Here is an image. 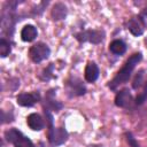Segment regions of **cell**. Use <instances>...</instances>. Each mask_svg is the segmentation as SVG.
<instances>
[{
	"label": "cell",
	"mask_w": 147,
	"mask_h": 147,
	"mask_svg": "<svg viewBox=\"0 0 147 147\" xmlns=\"http://www.w3.org/2000/svg\"><path fill=\"white\" fill-rule=\"evenodd\" d=\"M53 70H54V63H49V65L47 68H45L44 71L40 74V76H39L40 79H42V80H49L51 78H53L54 77Z\"/></svg>",
	"instance_id": "obj_18"
},
{
	"label": "cell",
	"mask_w": 147,
	"mask_h": 147,
	"mask_svg": "<svg viewBox=\"0 0 147 147\" xmlns=\"http://www.w3.org/2000/svg\"><path fill=\"white\" fill-rule=\"evenodd\" d=\"M140 20H141V22H142V24H144V26L145 28H147V8H145L142 11H141V14H140Z\"/></svg>",
	"instance_id": "obj_23"
},
{
	"label": "cell",
	"mask_w": 147,
	"mask_h": 147,
	"mask_svg": "<svg viewBox=\"0 0 147 147\" xmlns=\"http://www.w3.org/2000/svg\"><path fill=\"white\" fill-rule=\"evenodd\" d=\"M141 53H134L132 54L129 60L124 63V65L122 67V69L117 72V75L111 79V82H109V87L111 90H116L117 86H119L121 84H124L129 80V78L131 77V74L133 71V69L136 68V65L140 62L141 60Z\"/></svg>",
	"instance_id": "obj_2"
},
{
	"label": "cell",
	"mask_w": 147,
	"mask_h": 147,
	"mask_svg": "<svg viewBox=\"0 0 147 147\" xmlns=\"http://www.w3.org/2000/svg\"><path fill=\"white\" fill-rule=\"evenodd\" d=\"M45 116L46 119L48 122V133H47V138H48V142L52 147H57L62 144H64L68 139V132L63 127H54L53 125V116L51 114V111L45 110Z\"/></svg>",
	"instance_id": "obj_3"
},
{
	"label": "cell",
	"mask_w": 147,
	"mask_h": 147,
	"mask_svg": "<svg viewBox=\"0 0 147 147\" xmlns=\"http://www.w3.org/2000/svg\"><path fill=\"white\" fill-rule=\"evenodd\" d=\"M16 101L20 106L23 107H31L38 101H40V93L38 91L30 92V93H21L17 95Z\"/></svg>",
	"instance_id": "obj_8"
},
{
	"label": "cell",
	"mask_w": 147,
	"mask_h": 147,
	"mask_svg": "<svg viewBox=\"0 0 147 147\" xmlns=\"http://www.w3.org/2000/svg\"><path fill=\"white\" fill-rule=\"evenodd\" d=\"M125 137H126V141L129 142V145L131 147H140V145L138 144V141L134 139V137L132 136L131 132H126L125 133Z\"/></svg>",
	"instance_id": "obj_21"
},
{
	"label": "cell",
	"mask_w": 147,
	"mask_h": 147,
	"mask_svg": "<svg viewBox=\"0 0 147 147\" xmlns=\"http://www.w3.org/2000/svg\"><path fill=\"white\" fill-rule=\"evenodd\" d=\"M127 29H129V31H130L133 36L138 37V36H141V34L144 33L145 26H144V24H142L140 17H132V18L127 22Z\"/></svg>",
	"instance_id": "obj_13"
},
{
	"label": "cell",
	"mask_w": 147,
	"mask_h": 147,
	"mask_svg": "<svg viewBox=\"0 0 147 147\" xmlns=\"http://www.w3.org/2000/svg\"><path fill=\"white\" fill-rule=\"evenodd\" d=\"M63 105L59 101L55 100V90H49L46 95H45V102H44V108L45 110H53V111H59Z\"/></svg>",
	"instance_id": "obj_9"
},
{
	"label": "cell",
	"mask_w": 147,
	"mask_h": 147,
	"mask_svg": "<svg viewBox=\"0 0 147 147\" xmlns=\"http://www.w3.org/2000/svg\"><path fill=\"white\" fill-rule=\"evenodd\" d=\"M37 34H38V32H37L36 26H33L31 24L25 25L22 29V31H21V38H22V40L23 41H28V42L33 41L36 39Z\"/></svg>",
	"instance_id": "obj_15"
},
{
	"label": "cell",
	"mask_w": 147,
	"mask_h": 147,
	"mask_svg": "<svg viewBox=\"0 0 147 147\" xmlns=\"http://www.w3.org/2000/svg\"><path fill=\"white\" fill-rule=\"evenodd\" d=\"M84 77H85L86 82H88V83H93V82H95L98 79V77H99V68H98L95 62L90 61L86 64Z\"/></svg>",
	"instance_id": "obj_12"
},
{
	"label": "cell",
	"mask_w": 147,
	"mask_h": 147,
	"mask_svg": "<svg viewBox=\"0 0 147 147\" xmlns=\"http://www.w3.org/2000/svg\"><path fill=\"white\" fill-rule=\"evenodd\" d=\"M10 51H11V47H10L9 40H7L6 38H0V55H1V57H6L7 55H9Z\"/></svg>",
	"instance_id": "obj_17"
},
{
	"label": "cell",
	"mask_w": 147,
	"mask_h": 147,
	"mask_svg": "<svg viewBox=\"0 0 147 147\" xmlns=\"http://www.w3.org/2000/svg\"><path fill=\"white\" fill-rule=\"evenodd\" d=\"M67 14H68L67 6L62 2H56L51 10V16L54 21H60V20L65 18Z\"/></svg>",
	"instance_id": "obj_14"
},
{
	"label": "cell",
	"mask_w": 147,
	"mask_h": 147,
	"mask_svg": "<svg viewBox=\"0 0 147 147\" xmlns=\"http://www.w3.org/2000/svg\"><path fill=\"white\" fill-rule=\"evenodd\" d=\"M131 102H132V95L127 88H123L115 96V105L117 107L127 108V107H130Z\"/></svg>",
	"instance_id": "obj_10"
},
{
	"label": "cell",
	"mask_w": 147,
	"mask_h": 147,
	"mask_svg": "<svg viewBox=\"0 0 147 147\" xmlns=\"http://www.w3.org/2000/svg\"><path fill=\"white\" fill-rule=\"evenodd\" d=\"M1 115H2V117H1V123H2V124H3V123L11 122V121H13V118H14V116H13V113H11V111H9V113L7 114L5 110H1Z\"/></svg>",
	"instance_id": "obj_22"
},
{
	"label": "cell",
	"mask_w": 147,
	"mask_h": 147,
	"mask_svg": "<svg viewBox=\"0 0 147 147\" xmlns=\"http://www.w3.org/2000/svg\"><path fill=\"white\" fill-rule=\"evenodd\" d=\"M142 82H144V70H140V71H139L137 75H136V77H134V79H133L132 87H133L134 90L139 88V87L141 86Z\"/></svg>",
	"instance_id": "obj_19"
},
{
	"label": "cell",
	"mask_w": 147,
	"mask_h": 147,
	"mask_svg": "<svg viewBox=\"0 0 147 147\" xmlns=\"http://www.w3.org/2000/svg\"><path fill=\"white\" fill-rule=\"evenodd\" d=\"M109 49H110L111 53H114V54H116V55H122V54H124L125 51H126V45H125V42H124L123 40H121V39H115V40H113V41L110 42Z\"/></svg>",
	"instance_id": "obj_16"
},
{
	"label": "cell",
	"mask_w": 147,
	"mask_h": 147,
	"mask_svg": "<svg viewBox=\"0 0 147 147\" xmlns=\"http://www.w3.org/2000/svg\"><path fill=\"white\" fill-rule=\"evenodd\" d=\"M20 2L17 1H7L2 8L1 14V38H6L5 36H8L11 38L14 32V26L17 21L16 15V7Z\"/></svg>",
	"instance_id": "obj_1"
},
{
	"label": "cell",
	"mask_w": 147,
	"mask_h": 147,
	"mask_svg": "<svg viewBox=\"0 0 147 147\" xmlns=\"http://www.w3.org/2000/svg\"><path fill=\"white\" fill-rule=\"evenodd\" d=\"M26 123L29 125V127L33 131H40L44 129L45 126V123H44V119L41 118V116L37 113H32L28 116L26 118Z\"/></svg>",
	"instance_id": "obj_11"
},
{
	"label": "cell",
	"mask_w": 147,
	"mask_h": 147,
	"mask_svg": "<svg viewBox=\"0 0 147 147\" xmlns=\"http://www.w3.org/2000/svg\"><path fill=\"white\" fill-rule=\"evenodd\" d=\"M65 88L69 96H79L84 95L86 92V87L83 82L77 77H70L65 82Z\"/></svg>",
	"instance_id": "obj_7"
},
{
	"label": "cell",
	"mask_w": 147,
	"mask_h": 147,
	"mask_svg": "<svg viewBox=\"0 0 147 147\" xmlns=\"http://www.w3.org/2000/svg\"><path fill=\"white\" fill-rule=\"evenodd\" d=\"M146 100H147V80H146V85H145L144 91L136 98V103L137 105H142Z\"/></svg>",
	"instance_id": "obj_20"
},
{
	"label": "cell",
	"mask_w": 147,
	"mask_h": 147,
	"mask_svg": "<svg viewBox=\"0 0 147 147\" xmlns=\"http://www.w3.org/2000/svg\"><path fill=\"white\" fill-rule=\"evenodd\" d=\"M51 54V49L49 47L44 44V42H38V44H34L33 46L30 47L29 49V56L30 59L36 62V63H40L41 61L46 60Z\"/></svg>",
	"instance_id": "obj_5"
},
{
	"label": "cell",
	"mask_w": 147,
	"mask_h": 147,
	"mask_svg": "<svg viewBox=\"0 0 147 147\" xmlns=\"http://www.w3.org/2000/svg\"><path fill=\"white\" fill-rule=\"evenodd\" d=\"M6 140L14 147H36L33 142L17 129H9L5 132Z\"/></svg>",
	"instance_id": "obj_4"
},
{
	"label": "cell",
	"mask_w": 147,
	"mask_h": 147,
	"mask_svg": "<svg viewBox=\"0 0 147 147\" xmlns=\"http://www.w3.org/2000/svg\"><path fill=\"white\" fill-rule=\"evenodd\" d=\"M105 38V32L102 30H85L76 33V39L79 42H91V44H100Z\"/></svg>",
	"instance_id": "obj_6"
}]
</instances>
